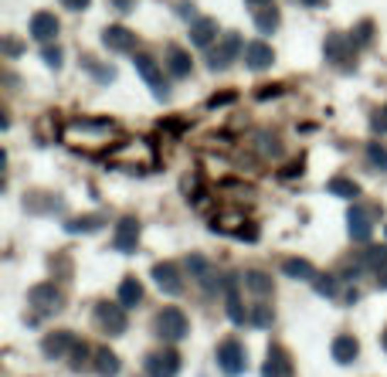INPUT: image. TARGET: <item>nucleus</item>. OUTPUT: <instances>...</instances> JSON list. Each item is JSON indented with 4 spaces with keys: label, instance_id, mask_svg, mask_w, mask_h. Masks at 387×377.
<instances>
[{
    "label": "nucleus",
    "instance_id": "nucleus-20",
    "mask_svg": "<svg viewBox=\"0 0 387 377\" xmlns=\"http://www.w3.org/2000/svg\"><path fill=\"white\" fill-rule=\"evenodd\" d=\"M354 38H347V34H329V38H326V58H333V62H343V58H347V55H350V51H354Z\"/></svg>",
    "mask_w": 387,
    "mask_h": 377
},
{
    "label": "nucleus",
    "instance_id": "nucleus-36",
    "mask_svg": "<svg viewBox=\"0 0 387 377\" xmlns=\"http://www.w3.org/2000/svg\"><path fill=\"white\" fill-rule=\"evenodd\" d=\"M4 48H7V55H21V45H17L14 38H7V41H4Z\"/></svg>",
    "mask_w": 387,
    "mask_h": 377
},
{
    "label": "nucleus",
    "instance_id": "nucleus-41",
    "mask_svg": "<svg viewBox=\"0 0 387 377\" xmlns=\"http://www.w3.org/2000/svg\"><path fill=\"white\" fill-rule=\"evenodd\" d=\"M384 112H387V109H384Z\"/></svg>",
    "mask_w": 387,
    "mask_h": 377
},
{
    "label": "nucleus",
    "instance_id": "nucleus-37",
    "mask_svg": "<svg viewBox=\"0 0 387 377\" xmlns=\"http://www.w3.org/2000/svg\"><path fill=\"white\" fill-rule=\"evenodd\" d=\"M377 285H381V289H387V266L377 268Z\"/></svg>",
    "mask_w": 387,
    "mask_h": 377
},
{
    "label": "nucleus",
    "instance_id": "nucleus-8",
    "mask_svg": "<svg viewBox=\"0 0 387 377\" xmlns=\"http://www.w3.org/2000/svg\"><path fill=\"white\" fill-rule=\"evenodd\" d=\"M75 346H78L75 333L58 330V333H51V337H45V344H41V350H45V357H51V361H62L65 354H72Z\"/></svg>",
    "mask_w": 387,
    "mask_h": 377
},
{
    "label": "nucleus",
    "instance_id": "nucleus-17",
    "mask_svg": "<svg viewBox=\"0 0 387 377\" xmlns=\"http://www.w3.org/2000/svg\"><path fill=\"white\" fill-rule=\"evenodd\" d=\"M329 354H333L337 364H354L356 354H360V344H356L350 333H340V337L333 340V346H329Z\"/></svg>",
    "mask_w": 387,
    "mask_h": 377
},
{
    "label": "nucleus",
    "instance_id": "nucleus-32",
    "mask_svg": "<svg viewBox=\"0 0 387 377\" xmlns=\"http://www.w3.org/2000/svg\"><path fill=\"white\" fill-rule=\"evenodd\" d=\"M41 55H45V62L51 65V68H62V51H58V48H51V45H45V51H41Z\"/></svg>",
    "mask_w": 387,
    "mask_h": 377
},
{
    "label": "nucleus",
    "instance_id": "nucleus-40",
    "mask_svg": "<svg viewBox=\"0 0 387 377\" xmlns=\"http://www.w3.org/2000/svg\"><path fill=\"white\" fill-rule=\"evenodd\" d=\"M248 4H272V0H248Z\"/></svg>",
    "mask_w": 387,
    "mask_h": 377
},
{
    "label": "nucleus",
    "instance_id": "nucleus-27",
    "mask_svg": "<svg viewBox=\"0 0 387 377\" xmlns=\"http://www.w3.org/2000/svg\"><path fill=\"white\" fill-rule=\"evenodd\" d=\"M329 194H337V197H347V201H354L356 194H360V187H356L354 180H347V177H333V180H329Z\"/></svg>",
    "mask_w": 387,
    "mask_h": 377
},
{
    "label": "nucleus",
    "instance_id": "nucleus-13",
    "mask_svg": "<svg viewBox=\"0 0 387 377\" xmlns=\"http://www.w3.org/2000/svg\"><path fill=\"white\" fill-rule=\"evenodd\" d=\"M214 38H217V24L211 17H194V21H190V45L211 48Z\"/></svg>",
    "mask_w": 387,
    "mask_h": 377
},
{
    "label": "nucleus",
    "instance_id": "nucleus-38",
    "mask_svg": "<svg viewBox=\"0 0 387 377\" xmlns=\"http://www.w3.org/2000/svg\"><path fill=\"white\" fill-rule=\"evenodd\" d=\"M306 7H320V4H326V0H302Z\"/></svg>",
    "mask_w": 387,
    "mask_h": 377
},
{
    "label": "nucleus",
    "instance_id": "nucleus-26",
    "mask_svg": "<svg viewBox=\"0 0 387 377\" xmlns=\"http://www.w3.org/2000/svg\"><path fill=\"white\" fill-rule=\"evenodd\" d=\"M255 28L262 34H272L279 28V11H276V7H262V11L255 14Z\"/></svg>",
    "mask_w": 387,
    "mask_h": 377
},
{
    "label": "nucleus",
    "instance_id": "nucleus-2",
    "mask_svg": "<svg viewBox=\"0 0 387 377\" xmlns=\"http://www.w3.org/2000/svg\"><path fill=\"white\" fill-rule=\"evenodd\" d=\"M245 346L238 340H224L217 346V367L224 371V377H241L245 374Z\"/></svg>",
    "mask_w": 387,
    "mask_h": 377
},
{
    "label": "nucleus",
    "instance_id": "nucleus-4",
    "mask_svg": "<svg viewBox=\"0 0 387 377\" xmlns=\"http://www.w3.org/2000/svg\"><path fill=\"white\" fill-rule=\"evenodd\" d=\"M28 302H31L38 313H58L65 296H62V289H58L55 283H41V285H34L31 293H28Z\"/></svg>",
    "mask_w": 387,
    "mask_h": 377
},
{
    "label": "nucleus",
    "instance_id": "nucleus-23",
    "mask_svg": "<svg viewBox=\"0 0 387 377\" xmlns=\"http://www.w3.org/2000/svg\"><path fill=\"white\" fill-rule=\"evenodd\" d=\"M245 285L255 296H268L272 293V275L262 272V268H251V272H245Z\"/></svg>",
    "mask_w": 387,
    "mask_h": 377
},
{
    "label": "nucleus",
    "instance_id": "nucleus-24",
    "mask_svg": "<svg viewBox=\"0 0 387 377\" xmlns=\"http://www.w3.org/2000/svg\"><path fill=\"white\" fill-rule=\"evenodd\" d=\"M95 371H99V377H116L119 374V357L109 354V350H99L95 354Z\"/></svg>",
    "mask_w": 387,
    "mask_h": 377
},
{
    "label": "nucleus",
    "instance_id": "nucleus-25",
    "mask_svg": "<svg viewBox=\"0 0 387 377\" xmlns=\"http://www.w3.org/2000/svg\"><path fill=\"white\" fill-rule=\"evenodd\" d=\"M272 319H276V313H272V306H265V302H255V306H251V313H248V323H251V327H258V330H268V327H272Z\"/></svg>",
    "mask_w": 387,
    "mask_h": 377
},
{
    "label": "nucleus",
    "instance_id": "nucleus-1",
    "mask_svg": "<svg viewBox=\"0 0 387 377\" xmlns=\"http://www.w3.org/2000/svg\"><path fill=\"white\" fill-rule=\"evenodd\" d=\"M133 65H136L140 79L146 82V85H150V89L156 92V99L163 102V99L170 95V85L163 82V72H160V65H156L153 55H146V51H136V55H133Z\"/></svg>",
    "mask_w": 387,
    "mask_h": 377
},
{
    "label": "nucleus",
    "instance_id": "nucleus-33",
    "mask_svg": "<svg viewBox=\"0 0 387 377\" xmlns=\"http://www.w3.org/2000/svg\"><path fill=\"white\" fill-rule=\"evenodd\" d=\"M231 99H234V92H221V95H211V102H207V106L214 109V106H224V102H231Z\"/></svg>",
    "mask_w": 387,
    "mask_h": 377
},
{
    "label": "nucleus",
    "instance_id": "nucleus-19",
    "mask_svg": "<svg viewBox=\"0 0 387 377\" xmlns=\"http://www.w3.org/2000/svg\"><path fill=\"white\" fill-rule=\"evenodd\" d=\"M224 302H228V316H231V323H248V313L241 310V299H238V279L228 275V283H224Z\"/></svg>",
    "mask_w": 387,
    "mask_h": 377
},
{
    "label": "nucleus",
    "instance_id": "nucleus-9",
    "mask_svg": "<svg viewBox=\"0 0 387 377\" xmlns=\"http://www.w3.org/2000/svg\"><path fill=\"white\" fill-rule=\"evenodd\" d=\"M347 224H350V238L354 241H367L374 235V214L367 207H350V214H347Z\"/></svg>",
    "mask_w": 387,
    "mask_h": 377
},
{
    "label": "nucleus",
    "instance_id": "nucleus-31",
    "mask_svg": "<svg viewBox=\"0 0 387 377\" xmlns=\"http://www.w3.org/2000/svg\"><path fill=\"white\" fill-rule=\"evenodd\" d=\"M89 354H92L89 346H85V344H78L75 350H72V367H75V371H82V367L89 364Z\"/></svg>",
    "mask_w": 387,
    "mask_h": 377
},
{
    "label": "nucleus",
    "instance_id": "nucleus-14",
    "mask_svg": "<svg viewBox=\"0 0 387 377\" xmlns=\"http://www.w3.org/2000/svg\"><path fill=\"white\" fill-rule=\"evenodd\" d=\"M102 41H106L112 51H133V48H136V34L129 31V28H123V24H112V28L102 31Z\"/></svg>",
    "mask_w": 387,
    "mask_h": 377
},
{
    "label": "nucleus",
    "instance_id": "nucleus-10",
    "mask_svg": "<svg viewBox=\"0 0 387 377\" xmlns=\"http://www.w3.org/2000/svg\"><path fill=\"white\" fill-rule=\"evenodd\" d=\"M153 279H156V285H160L167 296H180V293H184L180 272H177L173 262H160V266H153Z\"/></svg>",
    "mask_w": 387,
    "mask_h": 377
},
{
    "label": "nucleus",
    "instance_id": "nucleus-7",
    "mask_svg": "<svg viewBox=\"0 0 387 377\" xmlns=\"http://www.w3.org/2000/svg\"><path fill=\"white\" fill-rule=\"evenodd\" d=\"M146 374L150 377H177L180 374V357H177L173 350L150 354V357H146Z\"/></svg>",
    "mask_w": 387,
    "mask_h": 377
},
{
    "label": "nucleus",
    "instance_id": "nucleus-15",
    "mask_svg": "<svg viewBox=\"0 0 387 377\" xmlns=\"http://www.w3.org/2000/svg\"><path fill=\"white\" fill-rule=\"evenodd\" d=\"M262 377H293V361L285 357L282 346H272L268 350V361L262 367Z\"/></svg>",
    "mask_w": 387,
    "mask_h": 377
},
{
    "label": "nucleus",
    "instance_id": "nucleus-3",
    "mask_svg": "<svg viewBox=\"0 0 387 377\" xmlns=\"http://www.w3.org/2000/svg\"><path fill=\"white\" fill-rule=\"evenodd\" d=\"M187 330H190V323H187L184 310H177V306H167L163 313L156 316V333L163 340H184Z\"/></svg>",
    "mask_w": 387,
    "mask_h": 377
},
{
    "label": "nucleus",
    "instance_id": "nucleus-22",
    "mask_svg": "<svg viewBox=\"0 0 387 377\" xmlns=\"http://www.w3.org/2000/svg\"><path fill=\"white\" fill-rule=\"evenodd\" d=\"M119 302H123L126 310H133L136 302H143V285H140V279L126 275L123 285H119Z\"/></svg>",
    "mask_w": 387,
    "mask_h": 377
},
{
    "label": "nucleus",
    "instance_id": "nucleus-21",
    "mask_svg": "<svg viewBox=\"0 0 387 377\" xmlns=\"http://www.w3.org/2000/svg\"><path fill=\"white\" fill-rule=\"evenodd\" d=\"M282 272H285L289 279H299V283H312V279H316V268H312L306 258H285V262H282Z\"/></svg>",
    "mask_w": 387,
    "mask_h": 377
},
{
    "label": "nucleus",
    "instance_id": "nucleus-39",
    "mask_svg": "<svg viewBox=\"0 0 387 377\" xmlns=\"http://www.w3.org/2000/svg\"><path fill=\"white\" fill-rule=\"evenodd\" d=\"M381 340H384V354H387V330H384V333H381Z\"/></svg>",
    "mask_w": 387,
    "mask_h": 377
},
{
    "label": "nucleus",
    "instance_id": "nucleus-12",
    "mask_svg": "<svg viewBox=\"0 0 387 377\" xmlns=\"http://www.w3.org/2000/svg\"><path fill=\"white\" fill-rule=\"evenodd\" d=\"M272 62H276L272 45H265V41H248V45H245V65H248V68L262 72V68H268Z\"/></svg>",
    "mask_w": 387,
    "mask_h": 377
},
{
    "label": "nucleus",
    "instance_id": "nucleus-29",
    "mask_svg": "<svg viewBox=\"0 0 387 377\" xmlns=\"http://www.w3.org/2000/svg\"><path fill=\"white\" fill-rule=\"evenodd\" d=\"M367 160H371L374 167L387 170V146H381V143H371V146H367Z\"/></svg>",
    "mask_w": 387,
    "mask_h": 377
},
{
    "label": "nucleus",
    "instance_id": "nucleus-6",
    "mask_svg": "<svg viewBox=\"0 0 387 377\" xmlns=\"http://www.w3.org/2000/svg\"><path fill=\"white\" fill-rule=\"evenodd\" d=\"M241 51V34L228 31L224 34V41L217 48H207V65L214 68V72H221V68H228V65L234 62V55Z\"/></svg>",
    "mask_w": 387,
    "mask_h": 377
},
{
    "label": "nucleus",
    "instance_id": "nucleus-35",
    "mask_svg": "<svg viewBox=\"0 0 387 377\" xmlns=\"http://www.w3.org/2000/svg\"><path fill=\"white\" fill-rule=\"evenodd\" d=\"M62 4L68 7V11H85V7H89L92 0H62Z\"/></svg>",
    "mask_w": 387,
    "mask_h": 377
},
{
    "label": "nucleus",
    "instance_id": "nucleus-30",
    "mask_svg": "<svg viewBox=\"0 0 387 377\" xmlns=\"http://www.w3.org/2000/svg\"><path fill=\"white\" fill-rule=\"evenodd\" d=\"M99 224H102V218H78V221H68L65 228H68V231L75 235V231H95Z\"/></svg>",
    "mask_w": 387,
    "mask_h": 377
},
{
    "label": "nucleus",
    "instance_id": "nucleus-28",
    "mask_svg": "<svg viewBox=\"0 0 387 377\" xmlns=\"http://www.w3.org/2000/svg\"><path fill=\"white\" fill-rule=\"evenodd\" d=\"M312 285H316V293H320V296H326V299L337 296V279H333V275H316V279H312Z\"/></svg>",
    "mask_w": 387,
    "mask_h": 377
},
{
    "label": "nucleus",
    "instance_id": "nucleus-18",
    "mask_svg": "<svg viewBox=\"0 0 387 377\" xmlns=\"http://www.w3.org/2000/svg\"><path fill=\"white\" fill-rule=\"evenodd\" d=\"M167 68H170L173 79H187L190 72H194V62H190V55H187L184 48H167Z\"/></svg>",
    "mask_w": 387,
    "mask_h": 377
},
{
    "label": "nucleus",
    "instance_id": "nucleus-16",
    "mask_svg": "<svg viewBox=\"0 0 387 377\" xmlns=\"http://www.w3.org/2000/svg\"><path fill=\"white\" fill-rule=\"evenodd\" d=\"M55 34H58V17L48 14V11H38L31 17V38H38V41H55Z\"/></svg>",
    "mask_w": 387,
    "mask_h": 377
},
{
    "label": "nucleus",
    "instance_id": "nucleus-11",
    "mask_svg": "<svg viewBox=\"0 0 387 377\" xmlns=\"http://www.w3.org/2000/svg\"><path fill=\"white\" fill-rule=\"evenodd\" d=\"M136 241H140V221L136 218H123L119 224H116V238H112V245H116V251H129L136 248Z\"/></svg>",
    "mask_w": 387,
    "mask_h": 377
},
{
    "label": "nucleus",
    "instance_id": "nucleus-34",
    "mask_svg": "<svg viewBox=\"0 0 387 377\" xmlns=\"http://www.w3.org/2000/svg\"><path fill=\"white\" fill-rule=\"evenodd\" d=\"M374 133H387V112H381V116H374Z\"/></svg>",
    "mask_w": 387,
    "mask_h": 377
},
{
    "label": "nucleus",
    "instance_id": "nucleus-5",
    "mask_svg": "<svg viewBox=\"0 0 387 377\" xmlns=\"http://www.w3.org/2000/svg\"><path fill=\"white\" fill-rule=\"evenodd\" d=\"M95 319H99V327H102L109 337L126 333V306H123V302H99Z\"/></svg>",
    "mask_w": 387,
    "mask_h": 377
}]
</instances>
